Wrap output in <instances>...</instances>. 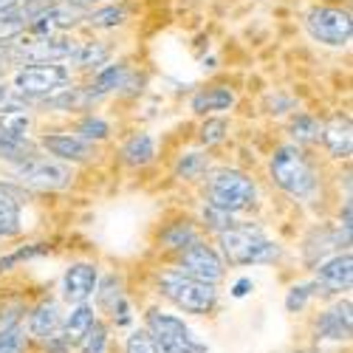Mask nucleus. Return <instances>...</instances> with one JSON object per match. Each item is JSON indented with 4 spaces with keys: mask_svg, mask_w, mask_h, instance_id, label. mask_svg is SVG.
<instances>
[{
    "mask_svg": "<svg viewBox=\"0 0 353 353\" xmlns=\"http://www.w3.org/2000/svg\"><path fill=\"white\" fill-rule=\"evenodd\" d=\"M218 238L223 257L234 266H257V263H274L280 257V246L272 243L254 223H234Z\"/></svg>",
    "mask_w": 353,
    "mask_h": 353,
    "instance_id": "f257e3e1",
    "label": "nucleus"
},
{
    "mask_svg": "<svg viewBox=\"0 0 353 353\" xmlns=\"http://www.w3.org/2000/svg\"><path fill=\"white\" fill-rule=\"evenodd\" d=\"M272 179L280 190H285L294 198H308L316 190V170L297 144H283L272 156Z\"/></svg>",
    "mask_w": 353,
    "mask_h": 353,
    "instance_id": "f03ea898",
    "label": "nucleus"
},
{
    "mask_svg": "<svg viewBox=\"0 0 353 353\" xmlns=\"http://www.w3.org/2000/svg\"><path fill=\"white\" fill-rule=\"evenodd\" d=\"M207 207L223 210L229 215L254 207V184L241 170H215L207 181Z\"/></svg>",
    "mask_w": 353,
    "mask_h": 353,
    "instance_id": "7ed1b4c3",
    "label": "nucleus"
},
{
    "mask_svg": "<svg viewBox=\"0 0 353 353\" xmlns=\"http://www.w3.org/2000/svg\"><path fill=\"white\" fill-rule=\"evenodd\" d=\"M159 285H161L164 297L170 303H175L181 311H187V314H210L215 308V303H218L215 285L192 280V277L181 274L179 269L164 272L161 280H159Z\"/></svg>",
    "mask_w": 353,
    "mask_h": 353,
    "instance_id": "20e7f679",
    "label": "nucleus"
},
{
    "mask_svg": "<svg viewBox=\"0 0 353 353\" xmlns=\"http://www.w3.org/2000/svg\"><path fill=\"white\" fill-rule=\"evenodd\" d=\"M147 334H150L156 353H207L201 342L192 339L190 328L184 325V319L172 316V314H161V311H150L147 314Z\"/></svg>",
    "mask_w": 353,
    "mask_h": 353,
    "instance_id": "39448f33",
    "label": "nucleus"
},
{
    "mask_svg": "<svg viewBox=\"0 0 353 353\" xmlns=\"http://www.w3.org/2000/svg\"><path fill=\"white\" fill-rule=\"evenodd\" d=\"M12 175L20 181V187H32V190H65L74 181V172L68 164L37 153L26 161L12 164Z\"/></svg>",
    "mask_w": 353,
    "mask_h": 353,
    "instance_id": "423d86ee",
    "label": "nucleus"
},
{
    "mask_svg": "<svg viewBox=\"0 0 353 353\" xmlns=\"http://www.w3.org/2000/svg\"><path fill=\"white\" fill-rule=\"evenodd\" d=\"M71 79V71L63 63H48V65H26L14 74V94L28 99H46L54 91L65 88Z\"/></svg>",
    "mask_w": 353,
    "mask_h": 353,
    "instance_id": "0eeeda50",
    "label": "nucleus"
},
{
    "mask_svg": "<svg viewBox=\"0 0 353 353\" xmlns=\"http://www.w3.org/2000/svg\"><path fill=\"white\" fill-rule=\"evenodd\" d=\"M79 43L63 34H48V37H28L14 46V63L20 65H48V63H65L77 54Z\"/></svg>",
    "mask_w": 353,
    "mask_h": 353,
    "instance_id": "6e6552de",
    "label": "nucleus"
},
{
    "mask_svg": "<svg viewBox=\"0 0 353 353\" xmlns=\"http://www.w3.org/2000/svg\"><path fill=\"white\" fill-rule=\"evenodd\" d=\"M305 28H308V34L316 43L331 46V48L347 46L350 34H353L350 14L345 9H334V6H316V9H311L308 17H305Z\"/></svg>",
    "mask_w": 353,
    "mask_h": 353,
    "instance_id": "1a4fd4ad",
    "label": "nucleus"
},
{
    "mask_svg": "<svg viewBox=\"0 0 353 353\" xmlns=\"http://www.w3.org/2000/svg\"><path fill=\"white\" fill-rule=\"evenodd\" d=\"M179 272L187 274V277H192V280H201V283L215 285V283L223 280V260H221V254H218L212 246H207V243L198 241V243H192V246H187V249L181 252V257H179Z\"/></svg>",
    "mask_w": 353,
    "mask_h": 353,
    "instance_id": "9d476101",
    "label": "nucleus"
},
{
    "mask_svg": "<svg viewBox=\"0 0 353 353\" xmlns=\"http://www.w3.org/2000/svg\"><path fill=\"white\" fill-rule=\"evenodd\" d=\"M353 280V257L350 252H339L331 260H322L316 266V288L325 294H342L350 288Z\"/></svg>",
    "mask_w": 353,
    "mask_h": 353,
    "instance_id": "9b49d317",
    "label": "nucleus"
},
{
    "mask_svg": "<svg viewBox=\"0 0 353 353\" xmlns=\"http://www.w3.org/2000/svg\"><path fill=\"white\" fill-rule=\"evenodd\" d=\"M79 20H85V12L82 9H74L68 3H51L48 9H43L26 28H28V34H32V37H48V34L63 32V28L77 26Z\"/></svg>",
    "mask_w": 353,
    "mask_h": 353,
    "instance_id": "f8f14e48",
    "label": "nucleus"
},
{
    "mask_svg": "<svg viewBox=\"0 0 353 353\" xmlns=\"http://www.w3.org/2000/svg\"><path fill=\"white\" fill-rule=\"evenodd\" d=\"M97 280H99V274H97V266H91V263H74V266H68V272L63 277L65 303L85 305V300L97 291Z\"/></svg>",
    "mask_w": 353,
    "mask_h": 353,
    "instance_id": "ddd939ff",
    "label": "nucleus"
},
{
    "mask_svg": "<svg viewBox=\"0 0 353 353\" xmlns=\"http://www.w3.org/2000/svg\"><path fill=\"white\" fill-rule=\"evenodd\" d=\"M342 246H350V232L345 229H331V226H319L308 234L305 241V260L308 266H319L325 254H331L334 249H342Z\"/></svg>",
    "mask_w": 353,
    "mask_h": 353,
    "instance_id": "4468645a",
    "label": "nucleus"
},
{
    "mask_svg": "<svg viewBox=\"0 0 353 353\" xmlns=\"http://www.w3.org/2000/svg\"><path fill=\"white\" fill-rule=\"evenodd\" d=\"M40 144L57 159V161H88L94 159V144H85L82 139L71 133H48L40 139Z\"/></svg>",
    "mask_w": 353,
    "mask_h": 353,
    "instance_id": "2eb2a0df",
    "label": "nucleus"
},
{
    "mask_svg": "<svg viewBox=\"0 0 353 353\" xmlns=\"http://www.w3.org/2000/svg\"><path fill=\"white\" fill-rule=\"evenodd\" d=\"M353 305L350 300H339L334 308H328L325 314L319 316L316 322V336L322 339H334V342H342V339H350V328H353Z\"/></svg>",
    "mask_w": 353,
    "mask_h": 353,
    "instance_id": "dca6fc26",
    "label": "nucleus"
},
{
    "mask_svg": "<svg viewBox=\"0 0 353 353\" xmlns=\"http://www.w3.org/2000/svg\"><path fill=\"white\" fill-rule=\"evenodd\" d=\"M322 141L331 150L334 159H347L350 147H353V136H350V116L345 113H334L331 119L322 125Z\"/></svg>",
    "mask_w": 353,
    "mask_h": 353,
    "instance_id": "f3484780",
    "label": "nucleus"
},
{
    "mask_svg": "<svg viewBox=\"0 0 353 353\" xmlns=\"http://www.w3.org/2000/svg\"><path fill=\"white\" fill-rule=\"evenodd\" d=\"M28 331L43 342H48L60 334V308H57V303H51V300L40 303L32 311V316H28Z\"/></svg>",
    "mask_w": 353,
    "mask_h": 353,
    "instance_id": "a211bd4d",
    "label": "nucleus"
},
{
    "mask_svg": "<svg viewBox=\"0 0 353 353\" xmlns=\"http://www.w3.org/2000/svg\"><path fill=\"white\" fill-rule=\"evenodd\" d=\"M97 99L94 94L88 91V85L85 88H60V91H54L51 97L43 99V108L46 110H85V108H91Z\"/></svg>",
    "mask_w": 353,
    "mask_h": 353,
    "instance_id": "6ab92c4d",
    "label": "nucleus"
},
{
    "mask_svg": "<svg viewBox=\"0 0 353 353\" xmlns=\"http://www.w3.org/2000/svg\"><path fill=\"white\" fill-rule=\"evenodd\" d=\"M97 322V316H94V308L91 305H77L74 311H71V316L65 319V325H63V342H65V347H77L79 342H82V336L91 331V325Z\"/></svg>",
    "mask_w": 353,
    "mask_h": 353,
    "instance_id": "aec40b11",
    "label": "nucleus"
},
{
    "mask_svg": "<svg viewBox=\"0 0 353 353\" xmlns=\"http://www.w3.org/2000/svg\"><path fill=\"white\" fill-rule=\"evenodd\" d=\"M122 159L125 164L130 167H144V164H150L156 159V141L150 133H133L125 147H122Z\"/></svg>",
    "mask_w": 353,
    "mask_h": 353,
    "instance_id": "412c9836",
    "label": "nucleus"
},
{
    "mask_svg": "<svg viewBox=\"0 0 353 353\" xmlns=\"http://www.w3.org/2000/svg\"><path fill=\"white\" fill-rule=\"evenodd\" d=\"M125 77H128V63H113V65H108V68H99V71H97L94 82L88 85V91H91V94H94V99L99 102L105 94L116 91V88H122V85H125Z\"/></svg>",
    "mask_w": 353,
    "mask_h": 353,
    "instance_id": "4be33fe9",
    "label": "nucleus"
},
{
    "mask_svg": "<svg viewBox=\"0 0 353 353\" xmlns=\"http://www.w3.org/2000/svg\"><path fill=\"white\" fill-rule=\"evenodd\" d=\"M234 105V94L229 91V88H203V91H198L192 97V110L195 113H215V110H226Z\"/></svg>",
    "mask_w": 353,
    "mask_h": 353,
    "instance_id": "5701e85b",
    "label": "nucleus"
},
{
    "mask_svg": "<svg viewBox=\"0 0 353 353\" xmlns=\"http://www.w3.org/2000/svg\"><path fill=\"white\" fill-rule=\"evenodd\" d=\"M108 60H110V48L105 43H79L77 54L71 57V63L85 71H99Z\"/></svg>",
    "mask_w": 353,
    "mask_h": 353,
    "instance_id": "b1692460",
    "label": "nucleus"
},
{
    "mask_svg": "<svg viewBox=\"0 0 353 353\" xmlns=\"http://www.w3.org/2000/svg\"><path fill=\"white\" fill-rule=\"evenodd\" d=\"M161 243H164V249L184 252L187 246L198 243V229H195L192 223H187V221L172 223L170 229H164V232H161Z\"/></svg>",
    "mask_w": 353,
    "mask_h": 353,
    "instance_id": "393cba45",
    "label": "nucleus"
},
{
    "mask_svg": "<svg viewBox=\"0 0 353 353\" xmlns=\"http://www.w3.org/2000/svg\"><path fill=\"white\" fill-rule=\"evenodd\" d=\"M288 130H291L294 144L303 147V144L319 141V136H322V122L314 119V116H308V113H300V116H294V122H291Z\"/></svg>",
    "mask_w": 353,
    "mask_h": 353,
    "instance_id": "a878e982",
    "label": "nucleus"
},
{
    "mask_svg": "<svg viewBox=\"0 0 353 353\" xmlns=\"http://www.w3.org/2000/svg\"><path fill=\"white\" fill-rule=\"evenodd\" d=\"M207 170H210V159L203 156V153H187V156H181L179 161H175V175L184 179V181L201 179Z\"/></svg>",
    "mask_w": 353,
    "mask_h": 353,
    "instance_id": "bb28decb",
    "label": "nucleus"
},
{
    "mask_svg": "<svg viewBox=\"0 0 353 353\" xmlns=\"http://www.w3.org/2000/svg\"><path fill=\"white\" fill-rule=\"evenodd\" d=\"M125 300V294H122V280L119 277H105L99 291H97V305L102 311H116V305H119Z\"/></svg>",
    "mask_w": 353,
    "mask_h": 353,
    "instance_id": "cd10ccee",
    "label": "nucleus"
},
{
    "mask_svg": "<svg viewBox=\"0 0 353 353\" xmlns=\"http://www.w3.org/2000/svg\"><path fill=\"white\" fill-rule=\"evenodd\" d=\"M110 136V125L99 116H85V119L77 125V139H82L85 144H97L105 141Z\"/></svg>",
    "mask_w": 353,
    "mask_h": 353,
    "instance_id": "c85d7f7f",
    "label": "nucleus"
},
{
    "mask_svg": "<svg viewBox=\"0 0 353 353\" xmlns=\"http://www.w3.org/2000/svg\"><path fill=\"white\" fill-rule=\"evenodd\" d=\"M128 20V9L125 6H105V9H97L91 14H85V23L94 26V28H116Z\"/></svg>",
    "mask_w": 353,
    "mask_h": 353,
    "instance_id": "c756f323",
    "label": "nucleus"
},
{
    "mask_svg": "<svg viewBox=\"0 0 353 353\" xmlns=\"http://www.w3.org/2000/svg\"><path fill=\"white\" fill-rule=\"evenodd\" d=\"M20 232V207L12 201H0V238H14Z\"/></svg>",
    "mask_w": 353,
    "mask_h": 353,
    "instance_id": "7c9ffc66",
    "label": "nucleus"
},
{
    "mask_svg": "<svg viewBox=\"0 0 353 353\" xmlns=\"http://www.w3.org/2000/svg\"><path fill=\"white\" fill-rule=\"evenodd\" d=\"M77 347H79V353H105L108 350V331H105V325L99 319L91 325V331L82 336V342Z\"/></svg>",
    "mask_w": 353,
    "mask_h": 353,
    "instance_id": "2f4dec72",
    "label": "nucleus"
},
{
    "mask_svg": "<svg viewBox=\"0 0 353 353\" xmlns=\"http://www.w3.org/2000/svg\"><path fill=\"white\" fill-rule=\"evenodd\" d=\"M0 353H26V331L20 325L0 328Z\"/></svg>",
    "mask_w": 353,
    "mask_h": 353,
    "instance_id": "473e14b6",
    "label": "nucleus"
},
{
    "mask_svg": "<svg viewBox=\"0 0 353 353\" xmlns=\"http://www.w3.org/2000/svg\"><path fill=\"white\" fill-rule=\"evenodd\" d=\"M316 294V285L314 283H303V285H294L291 291H288V297H285V308L294 314V311H303L305 308V303Z\"/></svg>",
    "mask_w": 353,
    "mask_h": 353,
    "instance_id": "72a5a7b5",
    "label": "nucleus"
},
{
    "mask_svg": "<svg viewBox=\"0 0 353 353\" xmlns=\"http://www.w3.org/2000/svg\"><path fill=\"white\" fill-rule=\"evenodd\" d=\"M226 130H229L226 119H207V122L201 125V141L207 144V147L221 144V141L226 139Z\"/></svg>",
    "mask_w": 353,
    "mask_h": 353,
    "instance_id": "f704fd0d",
    "label": "nucleus"
},
{
    "mask_svg": "<svg viewBox=\"0 0 353 353\" xmlns=\"http://www.w3.org/2000/svg\"><path fill=\"white\" fill-rule=\"evenodd\" d=\"M46 252H48V246H43V243L23 246V249H17V252H12V254H6V257H0V272L12 269L14 263H20V260H32V257H37V254H46Z\"/></svg>",
    "mask_w": 353,
    "mask_h": 353,
    "instance_id": "c9c22d12",
    "label": "nucleus"
},
{
    "mask_svg": "<svg viewBox=\"0 0 353 353\" xmlns=\"http://www.w3.org/2000/svg\"><path fill=\"white\" fill-rule=\"evenodd\" d=\"M203 223H207L210 229H215V232L221 234V232L232 229V226H234V223H238V221H234V215H229V212H223V210L207 207V210H203Z\"/></svg>",
    "mask_w": 353,
    "mask_h": 353,
    "instance_id": "e433bc0d",
    "label": "nucleus"
},
{
    "mask_svg": "<svg viewBox=\"0 0 353 353\" xmlns=\"http://www.w3.org/2000/svg\"><path fill=\"white\" fill-rule=\"evenodd\" d=\"M28 198H32V192H28L26 187L12 184V181H0V201H12V203H17V207H23Z\"/></svg>",
    "mask_w": 353,
    "mask_h": 353,
    "instance_id": "4c0bfd02",
    "label": "nucleus"
},
{
    "mask_svg": "<svg viewBox=\"0 0 353 353\" xmlns=\"http://www.w3.org/2000/svg\"><path fill=\"white\" fill-rule=\"evenodd\" d=\"M125 353H156V345H153V339L147 331H133L130 339H128Z\"/></svg>",
    "mask_w": 353,
    "mask_h": 353,
    "instance_id": "58836bf2",
    "label": "nucleus"
},
{
    "mask_svg": "<svg viewBox=\"0 0 353 353\" xmlns=\"http://www.w3.org/2000/svg\"><path fill=\"white\" fill-rule=\"evenodd\" d=\"M14 46H17V37L14 40H0V71L6 65H14Z\"/></svg>",
    "mask_w": 353,
    "mask_h": 353,
    "instance_id": "ea45409f",
    "label": "nucleus"
},
{
    "mask_svg": "<svg viewBox=\"0 0 353 353\" xmlns=\"http://www.w3.org/2000/svg\"><path fill=\"white\" fill-rule=\"evenodd\" d=\"M266 108H269V113H285V110L294 108V99L277 94V97H269V99H266Z\"/></svg>",
    "mask_w": 353,
    "mask_h": 353,
    "instance_id": "a19ab883",
    "label": "nucleus"
},
{
    "mask_svg": "<svg viewBox=\"0 0 353 353\" xmlns=\"http://www.w3.org/2000/svg\"><path fill=\"white\" fill-rule=\"evenodd\" d=\"M113 316H116V325H128V322H130V305H128V300H122L119 305H116Z\"/></svg>",
    "mask_w": 353,
    "mask_h": 353,
    "instance_id": "79ce46f5",
    "label": "nucleus"
},
{
    "mask_svg": "<svg viewBox=\"0 0 353 353\" xmlns=\"http://www.w3.org/2000/svg\"><path fill=\"white\" fill-rule=\"evenodd\" d=\"M252 288H254V283H252L249 277H241L238 283H234V288H232V297H238V300H241V297H246Z\"/></svg>",
    "mask_w": 353,
    "mask_h": 353,
    "instance_id": "37998d69",
    "label": "nucleus"
},
{
    "mask_svg": "<svg viewBox=\"0 0 353 353\" xmlns=\"http://www.w3.org/2000/svg\"><path fill=\"white\" fill-rule=\"evenodd\" d=\"M65 3H68V6H74V9H82V12H85L88 6H94V3H102V0H65Z\"/></svg>",
    "mask_w": 353,
    "mask_h": 353,
    "instance_id": "c03bdc74",
    "label": "nucleus"
},
{
    "mask_svg": "<svg viewBox=\"0 0 353 353\" xmlns=\"http://www.w3.org/2000/svg\"><path fill=\"white\" fill-rule=\"evenodd\" d=\"M342 229L350 232V201H345V210H342Z\"/></svg>",
    "mask_w": 353,
    "mask_h": 353,
    "instance_id": "a18cd8bd",
    "label": "nucleus"
}]
</instances>
